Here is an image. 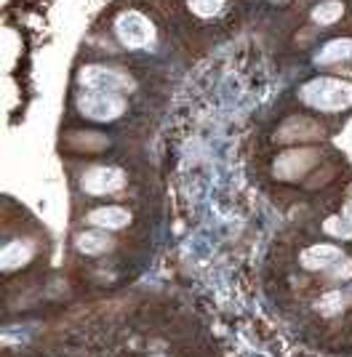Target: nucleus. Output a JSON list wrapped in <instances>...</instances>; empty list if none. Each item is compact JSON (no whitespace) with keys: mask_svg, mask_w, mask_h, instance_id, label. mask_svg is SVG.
Listing matches in <instances>:
<instances>
[{"mask_svg":"<svg viewBox=\"0 0 352 357\" xmlns=\"http://www.w3.org/2000/svg\"><path fill=\"white\" fill-rule=\"evenodd\" d=\"M80 187L91 197H107L126 187V174L117 165H91L80 176Z\"/></svg>","mask_w":352,"mask_h":357,"instance_id":"nucleus-5","label":"nucleus"},{"mask_svg":"<svg viewBox=\"0 0 352 357\" xmlns=\"http://www.w3.org/2000/svg\"><path fill=\"white\" fill-rule=\"evenodd\" d=\"M318 163H321V152L318 149L291 147L275 158L272 174H275L278 181H299V178L307 176Z\"/></svg>","mask_w":352,"mask_h":357,"instance_id":"nucleus-3","label":"nucleus"},{"mask_svg":"<svg viewBox=\"0 0 352 357\" xmlns=\"http://www.w3.org/2000/svg\"><path fill=\"white\" fill-rule=\"evenodd\" d=\"M187 6H190L192 14L214 16V14H219L221 8H224V0H187Z\"/></svg>","mask_w":352,"mask_h":357,"instance_id":"nucleus-14","label":"nucleus"},{"mask_svg":"<svg viewBox=\"0 0 352 357\" xmlns=\"http://www.w3.org/2000/svg\"><path fill=\"white\" fill-rule=\"evenodd\" d=\"M75 248H78V253H83V256H102V253H107L112 248V238L104 229L91 227V229H83L75 238Z\"/></svg>","mask_w":352,"mask_h":357,"instance_id":"nucleus-10","label":"nucleus"},{"mask_svg":"<svg viewBox=\"0 0 352 357\" xmlns=\"http://www.w3.org/2000/svg\"><path fill=\"white\" fill-rule=\"evenodd\" d=\"M342 16V3L339 0H328V3H321L315 11H312V19L318 24H331Z\"/></svg>","mask_w":352,"mask_h":357,"instance_id":"nucleus-13","label":"nucleus"},{"mask_svg":"<svg viewBox=\"0 0 352 357\" xmlns=\"http://www.w3.org/2000/svg\"><path fill=\"white\" fill-rule=\"evenodd\" d=\"M342 256L344 251L337 243H312L299 253V267L307 272H325L328 267H334Z\"/></svg>","mask_w":352,"mask_h":357,"instance_id":"nucleus-6","label":"nucleus"},{"mask_svg":"<svg viewBox=\"0 0 352 357\" xmlns=\"http://www.w3.org/2000/svg\"><path fill=\"white\" fill-rule=\"evenodd\" d=\"M352 59V40L342 38V40H331L328 45H323V51L315 56L318 64H337V61Z\"/></svg>","mask_w":352,"mask_h":357,"instance_id":"nucleus-12","label":"nucleus"},{"mask_svg":"<svg viewBox=\"0 0 352 357\" xmlns=\"http://www.w3.org/2000/svg\"><path fill=\"white\" fill-rule=\"evenodd\" d=\"M35 259V245L29 240H6L3 243V272L11 275L14 269H24Z\"/></svg>","mask_w":352,"mask_h":357,"instance_id":"nucleus-9","label":"nucleus"},{"mask_svg":"<svg viewBox=\"0 0 352 357\" xmlns=\"http://www.w3.org/2000/svg\"><path fill=\"white\" fill-rule=\"evenodd\" d=\"M78 109H80V115H86L91 120L110 123V120H117L126 112V96L115 93V91L86 89L78 96Z\"/></svg>","mask_w":352,"mask_h":357,"instance_id":"nucleus-2","label":"nucleus"},{"mask_svg":"<svg viewBox=\"0 0 352 357\" xmlns=\"http://www.w3.org/2000/svg\"><path fill=\"white\" fill-rule=\"evenodd\" d=\"M321 128L315 123H309L307 118H288L278 128V142H302V139H318Z\"/></svg>","mask_w":352,"mask_h":357,"instance_id":"nucleus-11","label":"nucleus"},{"mask_svg":"<svg viewBox=\"0 0 352 357\" xmlns=\"http://www.w3.org/2000/svg\"><path fill=\"white\" fill-rule=\"evenodd\" d=\"M80 83L91 91H115V93L126 91L129 86V80L123 75L115 70H104V67H86L80 73Z\"/></svg>","mask_w":352,"mask_h":357,"instance_id":"nucleus-8","label":"nucleus"},{"mask_svg":"<svg viewBox=\"0 0 352 357\" xmlns=\"http://www.w3.org/2000/svg\"><path fill=\"white\" fill-rule=\"evenodd\" d=\"M86 224L88 227H96V229H104V232H115V229H123L131 224V211L126 206H99V208L88 211L86 213Z\"/></svg>","mask_w":352,"mask_h":357,"instance_id":"nucleus-7","label":"nucleus"},{"mask_svg":"<svg viewBox=\"0 0 352 357\" xmlns=\"http://www.w3.org/2000/svg\"><path fill=\"white\" fill-rule=\"evenodd\" d=\"M342 216H344V219L352 224V200L347 203V206H344V208H342Z\"/></svg>","mask_w":352,"mask_h":357,"instance_id":"nucleus-15","label":"nucleus"},{"mask_svg":"<svg viewBox=\"0 0 352 357\" xmlns=\"http://www.w3.org/2000/svg\"><path fill=\"white\" fill-rule=\"evenodd\" d=\"M275 3H283V0H275Z\"/></svg>","mask_w":352,"mask_h":357,"instance_id":"nucleus-16","label":"nucleus"},{"mask_svg":"<svg viewBox=\"0 0 352 357\" xmlns=\"http://www.w3.org/2000/svg\"><path fill=\"white\" fill-rule=\"evenodd\" d=\"M299 99L315 112H344L352 107V83L339 77H312L299 89Z\"/></svg>","mask_w":352,"mask_h":357,"instance_id":"nucleus-1","label":"nucleus"},{"mask_svg":"<svg viewBox=\"0 0 352 357\" xmlns=\"http://www.w3.org/2000/svg\"><path fill=\"white\" fill-rule=\"evenodd\" d=\"M115 32L120 38V43L126 48H131V51H142V48L155 43V27L139 11H126V14L117 16Z\"/></svg>","mask_w":352,"mask_h":357,"instance_id":"nucleus-4","label":"nucleus"}]
</instances>
